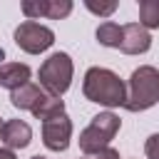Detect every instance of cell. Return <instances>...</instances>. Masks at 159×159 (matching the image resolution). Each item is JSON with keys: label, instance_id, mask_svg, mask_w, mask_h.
I'll return each mask as SVG.
<instances>
[{"label": "cell", "instance_id": "1", "mask_svg": "<svg viewBox=\"0 0 159 159\" xmlns=\"http://www.w3.org/2000/svg\"><path fill=\"white\" fill-rule=\"evenodd\" d=\"M82 92L89 102L104 107H124L127 99L124 82L119 80V75H114L107 67H89L82 82Z\"/></svg>", "mask_w": 159, "mask_h": 159}, {"label": "cell", "instance_id": "2", "mask_svg": "<svg viewBox=\"0 0 159 159\" xmlns=\"http://www.w3.org/2000/svg\"><path fill=\"white\" fill-rule=\"evenodd\" d=\"M159 102V70L152 65L137 67L127 84V99L124 109L129 112H144Z\"/></svg>", "mask_w": 159, "mask_h": 159}, {"label": "cell", "instance_id": "3", "mask_svg": "<svg viewBox=\"0 0 159 159\" xmlns=\"http://www.w3.org/2000/svg\"><path fill=\"white\" fill-rule=\"evenodd\" d=\"M119 117L114 114V112H99L97 117H92V122H89V127L87 129H82V134H80V149L84 152V154H97V152H102V149H107L109 147V142L114 139V134L119 132Z\"/></svg>", "mask_w": 159, "mask_h": 159}, {"label": "cell", "instance_id": "4", "mask_svg": "<svg viewBox=\"0 0 159 159\" xmlns=\"http://www.w3.org/2000/svg\"><path fill=\"white\" fill-rule=\"evenodd\" d=\"M72 84V60L67 52H55L50 55L42 67H40V87L52 94V97H62Z\"/></svg>", "mask_w": 159, "mask_h": 159}, {"label": "cell", "instance_id": "5", "mask_svg": "<svg viewBox=\"0 0 159 159\" xmlns=\"http://www.w3.org/2000/svg\"><path fill=\"white\" fill-rule=\"evenodd\" d=\"M52 42H55V32L40 22H35V20H25L15 30V45L30 55L45 52L47 47H52Z\"/></svg>", "mask_w": 159, "mask_h": 159}, {"label": "cell", "instance_id": "6", "mask_svg": "<svg viewBox=\"0 0 159 159\" xmlns=\"http://www.w3.org/2000/svg\"><path fill=\"white\" fill-rule=\"evenodd\" d=\"M70 137H72V122L67 114H60V117L42 122V142L47 149L65 152L70 147Z\"/></svg>", "mask_w": 159, "mask_h": 159}, {"label": "cell", "instance_id": "7", "mask_svg": "<svg viewBox=\"0 0 159 159\" xmlns=\"http://www.w3.org/2000/svg\"><path fill=\"white\" fill-rule=\"evenodd\" d=\"M152 47V37L149 32L139 25V22H129V25H122V42H119V50L124 55H142Z\"/></svg>", "mask_w": 159, "mask_h": 159}, {"label": "cell", "instance_id": "8", "mask_svg": "<svg viewBox=\"0 0 159 159\" xmlns=\"http://www.w3.org/2000/svg\"><path fill=\"white\" fill-rule=\"evenodd\" d=\"M0 139H2L5 149H25L32 139V129L22 119H7V122H2Z\"/></svg>", "mask_w": 159, "mask_h": 159}, {"label": "cell", "instance_id": "9", "mask_svg": "<svg viewBox=\"0 0 159 159\" xmlns=\"http://www.w3.org/2000/svg\"><path fill=\"white\" fill-rule=\"evenodd\" d=\"M30 67L22 65V62H7V65H0V87H7V89H17L22 84L30 82Z\"/></svg>", "mask_w": 159, "mask_h": 159}, {"label": "cell", "instance_id": "10", "mask_svg": "<svg viewBox=\"0 0 159 159\" xmlns=\"http://www.w3.org/2000/svg\"><path fill=\"white\" fill-rule=\"evenodd\" d=\"M47 92L40 87V84H32V82H27V84H22V87H17V89H12V94H10V102H12V107H17V109H35L37 107V102L45 97Z\"/></svg>", "mask_w": 159, "mask_h": 159}, {"label": "cell", "instance_id": "11", "mask_svg": "<svg viewBox=\"0 0 159 159\" xmlns=\"http://www.w3.org/2000/svg\"><path fill=\"white\" fill-rule=\"evenodd\" d=\"M32 114H35V119H42V122H47V119H52V117H60V114H65V102H62L60 97L45 94V97L37 102V107L32 109Z\"/></svg>", "mask_w": 159, "mask_h": 159}, {"label": "cell", "instance_id": "12", "mask_svg": "<svg viewBox=\"0 0 159 159\" xmlns=\"http://www.w3.org/2000/svg\"><path fill=\"white\" fill-rule=\"evenodd\" d=\"M97 40H99V45H104V47H117V50H119L122 25H117V22H112V20L102 22V25L97 27Z\"/></svg>", "mask_w": 159, "mask_h": 159}, {"label": "cell", "instance_id": "13", "mask_svg": "<svg viewBox=\"0 0 159 159\" xmlns=\"http://www.w3.org/2000/svg\"><path fill=\"white\" fill-rule=\"evenodd\" d=\"M139 25L144 30L159 27V0H142L139 2Z\"/></svg>", "mask_w": 159, "mask_h": 159}, {"label": "cell", "instance_id": "14", "mask_svg": "<svg viewBox=\"0 0 159 159\" xmlns=\"http://www.w3.org/2000/svg\"><path fill=\"white\" fill-rule=\"evenodd\" d=\"M72 12V2L70 0H47V15L50 20H62Z\"/></svg>", "mask_w": 159, "mask_h": 159}, {"label": "cell", "instance_id": "15", "mask_svg": "<svg viewBox=\"0 0 159 159\" xmlns=\"http://www.w3.org/2000/svg\"><path fill=\"white\" fill-rule=\"evenodd\" d=\"M22 12H25V17H30V20L45 17V15H47V0H25V2H22Z\"/></svg>", "mask_w": 159, "mask_h": 159}, {"label": "cell", "instance_id": "16", "mask_svg": "<svg viewBox=\"0 0 159 159\" xmlns=\"http://www.w3.org/2000/svg\"><path fill=\"white\" fill-rule=\"evenodd\" d=\"M84 5H87V10H89V12L102 15V17H109V15L117 10V2H114V0H109V2H94V0H84Z\"/></svg>", "mask_w": 159, "mask_h": 159}, {"label": "cell", "instance_id": "17", "mask_svg": "<svg viewBox=\"0 0 159 159\" xmlns=\"http://www.w3.org/2000/svg\"><path fill=\"white\" fill-rule=\"evenodd\" d=\"M144 152H147V159H159V134H152L144 142Z\"/></svg>", "mask_w": 159, "mask_h": 159}, {"label": "cell", "instance_id": "18", "mask_svg": "<svg viewBox=\"0 0 159 159\" xmlns=\"http://www.w3.org/2000/svg\"><path fill=\"white\" fill-rule=\"evenodd\" d=\"M92 159H119V152H117V149H112V147H107V149H102V152L92 154Z\"/></svg>", "mask_w": 159, "mask_h": 159}, {"label": "cell", "instance_id": "19", "mask_svg": "<svg viewBox=\"0 0 159 159\" xmlns=\"http://www.w3.org/2000/svg\"><path fill=\"white\" fill-rule=\"evenodd\" d=\"M0 159H17L12 149H0Z\"/></svg>", "mask_w": 159, "mask_h": 159}, {"label": "cell", "instance_id": "20", "mask_svg": "<svg viewBox=\"0 0 159 159\" xmlns=\"http://www.w3.org/2000/svg\"><path fill=\"white\" fill-rule=\"evenodd\" d=\"M30 159H47V157H40V154H35V157H30Z\"/></svg>", "mask_w": 159, "mask_h": 159}, {"label": "cell", "instance_id": "21", "mask_svg": "<svg viewBox=\"0 0 159 159\" xmlns=\"http://www.w3.org/2000/svg\"><path fill=\"white\" fill-rule=\"evenodd\" d=\"M0 60H2V50H0Z\"/></svg>", "mask_w": 159, "mask_h": 159}, {"label": "cell", "instance_id": "22", "mask_svg": "<svg viewBox=\"0 0 159 159\" xmlns=\"http://www.w3.org/2000/svg\"><path fill=\"white\" fill-rule=\"evenodd\" d=\"M0 129H2V122H0Z\"/></svg>", "mask_w": 159, "mask_h": 159}]
</instances>
